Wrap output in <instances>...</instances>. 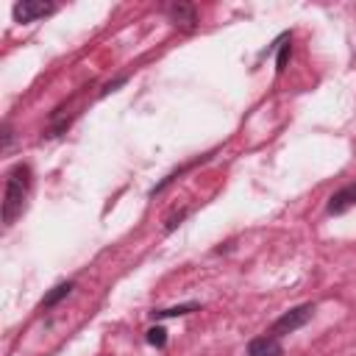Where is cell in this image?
<instances>
[{
    "label": "cell",
    "instance_id": "obj_2",
    "mask_svg": "<svg viewBox=\"0 0 356 356\" xmlns=\"http://www.w3.org/2000/svg\"><path fill=\"white\" fill-rule=\"evenodd\" d=\"M312 317H314V303H300V306H295V309L284 312V314L270 325V331H267V334H273V337H278V339H281L284 334H292V331L303 328Z\"/></svg>",
    "mask_w": 356,
    "mask_h": 356
},
{
    "label": "cell",
    "instance_id": "obj_10",
    "mask_svg": "<svg viewBox=\"0 0 356 356\" xmlns=\"http://www.w3.org/2000/svg\"><path fill=\"white\" fill-rule=\"evenodd\" d=\"M286 58H289V44H286V39H284L281 53H278V61H275V70H278V72H284V70H286Z\"/></svg>",
    "mask_w": 356,
    "mask_h": 356
},
{
    "label": "cell",
    "instance_id": "obj_1",
    "mask_svg": "<svg viewBox=\"0 0 356 356\" xmlns=\"http://www.w3.org/2000/svg\"><path fill=\"white\" fill-rule=\"evenodd\" d=\"M31 192V167L28 164H14L6 175V195H3V222L11 225L28 200Z\"/></svg>",
    "mask_w": 356,
    "mask_h": 356
},
{
    "label": "cell",
    "instance_id": "obj_11",
    "mask_svg": "<svg viewBox=\"0 0 356 356\" xmlns=\"http://www.w3.org/2000/svg\"><path fill=\"white\" fill-rule=\"evenodd\" d=\"M0 147H3V153L11 147V125L8 122H3V145Z\"/></svg>",
    "mask_w": 356,
    "mask_h": 356
},
{
    "label": "cell",
    "instance_id": "obj_3",
    "mask_svg": "<svg viewBox=\"0 0 356 356\" xmlns=\"http://www.w3.org/2000/svg\"><path fill=\"white\" fill-rule=\"evenodd\" d=\"M56 11V3H44V0H22L14 6V19L17 22H36L47 14Z\"/></svg>",
    "mask_w": 356,
    "mask_h": 356
},
{
    "label": "cell",
    "instance_id": "obj_7",
    "mask_svg": "<svg viewBox=\"0 0 356 356\" xmlns=\"http://www.w3.org/2000/svg\"><path fill=\"white\" fill-rule=\"evenodd\" d=\"M195 309H200V303H181V306H170V309H156V312H150L156 320H164V317H181V314H189V312H195Z\"/></svg>",
    "mask_w": 356,
    "mask_h": 356
},
{
    "label": "cell",
    "instance_id": "obj_9",
    "mask_svg": "<svg viewBox=\"0 0 356 356\" xmlns=\"http://www.w3.org/2000/svg\"><path fill=\"white\" fill-rule=\"evenodd\" d=\"M147 342H150V345H156V348H164V342H167V331H164L161 325L150 328V331H147Z\"/></svg>",
    "mask_w": 356,
    "mask_h": 356
},
{
    "label": "cell",
    "instance_id": "obj_8",
    "mask_svg": "<svg viewBox=\"0 0 356 356\" xmlns=\"http://www.w3.org/2000/svg\"><path fill=\"white\" fill-rule=\"evenodd\" d=\"M72 286H75L72 281H64V284H58V286H53V292H50V295H47L44 300H42V306H44V309H53V306H56V303H58L61 298H67V295L72 292Z\"/></svg>",
    "mask_w": 356,
    "mask_h": 356
},
{
    "label": "cell",
    "instance_id": "obj_6",
    "mask_svg": "<svg viewBox=\"0 0 356 356\" xmlns=\"http://www.w3.org/2000/svg\"><path fill=\"white\" fill-rule=\"evenodd\" d=\"M353 206H356V184L342 186L339 192L331 195V200H328V214H342V211H348V209H353Z\"/></svg>",
    "mask_w": 356,
    "mask_h": 356
},
{
    "label": "cell",
    "instance_id": "obj_4",
    "mask_svg": "<svg viewBox=\"0 0 356 356\" xmlns=\"http://www.w3.org/2000/svg\"><path fill=\"white\" fill-rule=\"evenodd\" d=\"M248 356H284V345L273 334H261L248 342Z\"/></svg>",
    "mask_w": 356,
    "mask_h": 356
},
{
    "label": "cell",
    "instance_id": "obj_5",
    "mask_svg": "<svg viewBox=\"0 0 356 356\" xmlns=\"http://www.w3.org/2000/svg\"><path fill=\"white\" fill-rule=\"evenodd\" d=\"M167 11H170L172 25L181 28V31H192L197 25V14H195V6L192 3H172Z\"/></svg>",
    "mask_w": 356,
    "mask_h": 356
}]
</instances>
